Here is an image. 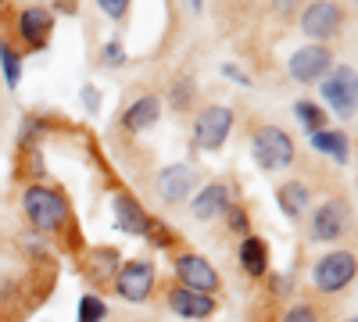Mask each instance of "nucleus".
I'll use <instances>...</instances> for the list:
<instances>
[{"instance_id":"f257e3e1","label":"nucleus","mask_w":358,"mask_h":322,"mask_svg":"<svg viewBox=\"0 0 358 322\" xmlns=\"http://www.w3.org/2000/svg\"><path fill=\"white\" fill-rule=\"evenodd\" d=\"M22 215L29 219V226L36 233H62L72 219L65 193L47 183H33L22 190Z\"/></svg>"},{"instance_id":"f03ea898","label":"nucleus","mask_w":358,"mask_h":322,"mask_svg":"<svg viewBox=\"0 0 358 322\" xmlns=\"http://www.w3.org/2000/svg\"><path fill=\"white\" fill-rule=\"evenodd\" d=\"M251 158L262 172H287L297 161L294 136L280 126H258L251 133Z\"/></svg>"},{"instance_id":"7ed1b4c3","label":"nucleus","mask_w":358,"mask_h":322,"mask_svg":"<svg viewBox=\"0 0 358 322\" xmlns=\"http://www.w3.org/2000/svg\"><path fill=\"white\" fill-rule=\"evenodd\" d=\"M172 269H176V283L194 290V294L215 298L219 290H222V276L215 272L212 261H208L204 254H197V251H179L172 258Z\"/></svg>"},{"instance_id":"20e7f679","label":"nucleus","mask_w":358,"mask_h":322,"mask_svg":"<svg viewBox=\"0 0 358 322\" xmlns=\"http://www.w3.org/2000/svg\"><path fill=\"white\" fill-rule=\"evenodd\" d=\"M355 272H358L355 251H330L312 265V286L319 290V294L334 298V294H344V290L355 283Z\"/></svg>"},{"instance_id":"39448f33","label":"nucleus","mask_w":358,"mask_h":322,"mask_svg":"<svg viewBox=\"0 0 358 322\" xmlns=\"http://www.w3.org/2000/svg\"><path fill=\"white\" fill-rule=\"evenodd\" d=\"M319 94L322 101L337 111V119H355L358 111V75H355V65H334L326 72V79L319 82Z\"/></svg>"},{"instance_id":"423d86ee","label":"nucleus","mask_w":358,"mask_h":322,"mask_svg":"<svg viewBox=\"0 0 358 322\" xmlns=\"http://www.w3.org/2000/svg\"><path fill=\"white\" fill-rule=\"evenodd\" d=\"M351 229V204L344 197H326L308 215V237L315 244H334Z\"/></svg>"},{"instance_id":"0eeeda50","label":"nucleus","mask_w":358,"mask_h":322,"mask_svg":"<svg viewBox=\"0 0 358 322\" xmlns=\"http://www.w3.org/2000/svg\"><path fill=\"white\" fill-rule=\"evenodd\" d=\"M155 279H158L155 261L151 258H133V261H126V265L115 272L111 283H115V294L122 301L143 305V301H151V294H155Z\"/></svg>"},{"instance_id":"6e6552de","label":"nucleus","mask_w":358,"mask_h":322,"mask_svg":"<svg viewBox=\"0 0 358 322\" xmlns=\"http://www.w3.org/2000/svg\"><path fill=\"white\" fill-rule=\"evenodd\" d=\"M233 133V108L208 104L194 115V147L197 151H219Z\"/></svg>"},{"instance_id":"1a4fd4ad","label":"nucleus","mask_w":358,"mask_h":322,"mask_svg":"<svg viewBox=\"0 0 358 322\" xmlns=\"http://www.w3.org/2000/svg\"><path fill=\"white\" fill-rule=\"evenodd\" d=\"M334 68V50L322 47V43H308V47H297L287 61V72L294 82L301 86H312V82H322L326 72Z\"/></svg>"},{"instance_id":"9d476101","label":"nucleus","mask_w":358,"mask_h":322,"mask_svg":"<svg viewBox=\"0 0 358 322\" xmlns=\"http://www.w3.org/2000/svg\"><path fill=\"white\" fill-rule=\"evenodd\" d=\"M348 22V11L341 4H330V0H322V4H308L301 11V33L312 40V43H322L341 36V29Z\"/></svg>"},{"instance_id":"9b49d317","label":"nucleus","mask_w":358,"mask_h":322,"mask_svg":"<svg viewBox=\"0 0 358 322\" xmlns=\"http://www.w3.org/2000/svg\"><path fill=\"white\" fill-rule=\"evenodd\" d=\"M194 186H197V172L179 161V165H165L158 175H155V193L165 200V204H183L194 197Z\"/></svg>"},{"instance_id":"f8f14e48","label":"nucleus","mask_w":358,"mask_h":322,"mask_svg":"<svg viewBox=\"0 0 358 322\" xmlns=\"http://www.w3.org/2000/svg\"><path fill=\"white\" fill-rule=\"evenodd\" d=\"M158 119H162V97L158 94H140L136 101L126 104L118 126H122V133H129V136H140L147 129H155Z\"/></svg>"},{"instance_id":"ddd939ff","label":"nucleus","mask_w":358,"mask_h":322,"mask_svg":"<svg viewBox=\"0 0 358 322\" xmlns=\"http://www.w3.org/2000/svg\"><path fill=\"white\" fill-rule=\"evenodd\" d=\"M15 29L29 50H43L50 43V33H54V15L47 8H22L15 18Z\"/></svg>"},{"instance_id":"4468645a","label":"nucleus","mask_w":358,"mask_h":322,"mask_svg":"<svg viewBox=\"0 0 358 322\" xmlns=\"http://www.w3.org/2000/svg\"><path fill=\"white\" fill-rule=\"evenodd\" d=\"M111 219H115V229L118 233H126V237H143L147 219H151V215L143 212V204L133 193L115 190V197H111Z\"/></svg>"},{"instance_id":"2eb2a0df","label":"nucleus","mask_w":358,"mask_h":322,"mask_svg":"<svg viewBox=\"0 0 358 322\" xmlns=\"http://www.w3.org/2000/svg\"><path fill=\"white\" fill-rule=\"evenodd\" d=\"M233 200V190L226 183H208L201 186L194 197H190V215L197 222H212V219H222V212L229 208Z\"/></svg>"},{"instance_id":"dca6fc26","label":"nucleus","mask_w":358,"mask_h":322,"mask_svg":"<svg viewBox=\"0 0 358 322\" xmlns=\"http://www.w3.org/2000/svg\"><path fill=\"white\" fill-rule=\"evenodd\" d=\"M165 305L179 315V319H212L215 315V298H204V294H194V290L172 283L169 294H165Z\"/></svg>"},{"instance_id":"f3484780","label":"nucleus","mask_w":358,"mask_h":322,"mask_svg":"<svg viewBox=\"0 0 358 322\" xmlns=\"http://www.w3.org/2000/svg\"><path fill=\"white\" fill-rule=\"evenodd\" d=\"M276 200H280V212L297 222L312 212V186L301 183V180H287V183L276 186Z\"/></svg>"},{"instance_id":"a211bd4d","label":"nucleus","mask_w":358,"mask_h":322,"mask_svg":"<svg viewBox=\"0 0 358 322\" xmlns=\"http://www.w3.org/2000/svg\"><path fill=\"white\" fill-rule=\"evenodd\" d=\"M236 261H241L244 276H251V279L268 276V244L262 237H244L241 247H236Z\"/></svg>"},{"instance_id":"6ab92c4d","label":"nucleus","mask_w":358,"mask_h":322,"mask_svg":"<svg viewBox=\"0 0 358 322\" xmlns=\"http://www.w3.org/2000/svg\"><path fill=\"white\" fill-rule=\"evenodd\" d=\"M312 147L326 158H334L337 165H348L351 161V136L344 129H322V133H312Z\"/></svg>"},{"instance_id":"aec40b11","label":"nucleus","mask_w":358,"mask_h":322,"mask_svg":"<svg viewBox=\"0 0 358 322\" xmlns=\"http://www.w3.org/2000/svg\"><path fill=\"white\" fill-rule=\"evenodd\" d=\"M86 269H90V279H94V283H108V279H115V272H118V251H111V247H97L94 254L86 258Z\"/></svg>"},{"instance_id":"412c9836","label":"nucleus","mask_w":358,"mask_h":322,"mask_svg":"<svg viewBox=\"0 0 358 322\" xmlns=\"http://www.w3.org/2000/svg\"><path fill=\"white\" fill-rule=\"evenodd\" d=\"M194 101H197V82H194V75H187V72L176 75L172 86H169V104H172V111H190Z\"/></svg>"},{"instance_id":"4be33fe9","label":"nucleus","mask_w":358,"mask_h":322,"mask_svg":"<svg viewBox=\"0 0 358 322\" xmlns=\"http://www.w3.org/2000/svg\"><path fill=\"white\" fill-rule=\"evenodd\" d=\"M0 72H4L8 90H18V82H22V50H15L4 36H0Z\"/></svg>"},{"instance_id":"5701e85b","label":"nucleus","mask_w":358,"mask_h":322,"mask_svg":"<svg viewBox=\"0 0 358 322\" xmlns=\"http://www.w3.org/2000/svg\"><path fill=\"white\" fill-rule=\"evenodd\" d=\"M294 119L308 129V136H312V133H322V129H330V126H326V111H322L315 101H297V104H294Z\"/></svg>"},{"instance_id":"b1692460","label":"nucleus","mask_w":358,"mask_h":322,"mask_svg":"<svg viewBox=\"0 0 358 322\" xmlns=\"http://www.w3.org/2000/svg\"><path fill=\"white\" fill-rule=\"evenodd\" d=\"M222 219H226V226H229V233H236V237H251V219H248V208L241 200H229V208L222 212Z\"/></svg>"},{"instance_id":"393cba45","label":"nucleus","mask_w":358,"mask_h":322,"mask_svg":"<svg viewBox=\"0 0 358 322\" xmlns=\"http://www.w3.org/2000/svg\"><path fill=\"white\" fill-rule=\"evenodd\" d=\"M108 319V305L97 294H83L79 298V322H104Z\"/></svg>"},{"instance_id":"a878e982","label":"nucleus","mask_w":358,"mask_h":322,"mask_svg":"<svg viewBox=\"0 0 358 322\" xmlns=\"http://www.w3.org/2000/svg\"><path fill=\"white\" fill-rule=\"evenodd\" d=\"M143 240H151L155 247H172V240H176V233L165 226V222H158V219H147V229H143Z\"/></svg>"},{"instance_id":"bb28decb","label":"nucleus","mask_w":358,"mask_h":322,"mask_svg":"<svg viewBox=\"0 0 358 322\" xmlns=\"http://www.w3.org/2000/svg\"><path fill=\"white\" fill-rule=\"evenodd\" d=\"M101 61H104L108 68H122V65H126V47H122V40H108L104 50H101Z\"/></svg>"},{"instance_id":"cd10ccee","label":"nucleus","mask_w":358,"mask_h":322,"mask_svg":"<svg viewBox=\"0 0 358 322\" xmlns=\"http://www.w3.org/2000/svg\"><path fill=\"white\" fill-rule=\"evenodd\" d=\"M280 322H319V315H315L312 305H294L280 315Z\"/></svg>"},{"instance_id":"c85d7f7f","label":"nucleus","mask_w":358,"mask_h":322,"mask_svg":"<svg viewBox=\"0 0 358 322\" xmlns=\"http://www.w3.org/2000/svg\"><path fill=\"white\" fill-rule=\"evenodd\" d=\"M97 4H101V11L108 18H118V22L129 15V0H97Z\"/></svg>"},{"instance_id":"c756f323","label":"nucleus","mask_w":358,"mask_h":322,"mask_svg":"<svg viewBox=\"0 0 358 322\" xmlns=\"http://www.w3.org/2000/svg\"><path fill=\"white\" fill-rule=\"evenodd\" d=\"M83 104L90 108V111H101V94H97V86H83Z\"/></svg>"},{"instance_id":"7c9ffc66","label":"nucleus","mask_w":358,"mask_h":322,"mask_svg":"<svg viewBox=\"0 0 358 322\" xmlns=\"http://www.w3.org/2000/svg\"><path fill=\"white\" fill-rule=\"evenodd\" d=\"M268 290H273V298H283V294H290V279L287 276H273L268 279Z\"/></svg>"},{"instance_id":"2f4dec72","label":"nucleus","mask_w":358,"mask_h":322,"mask_svg":"<svg viewBox=\"0 0 358 322\" xmlns=\"http://www.w3.org/2000/svg\"><path fill=\"white\" fill-rule=\"evenodd\" d=\"M222 75H229V79H236V82H248V75H244L241 68H233V65H222Z\"/></svg>"},{"instance_id":"473e14b6","label":"nucleus","mask_w":358,"mask_h":322,"mask_svg":"<svg viewBox=\"0 0 358 322\" xmlns=\"http://www.w3.org/2000/svg\"><path fill=\"white\" fill-rule=\"evenodd\" d=\"M348 322H355V319H348Z\"/></svg>"}]
</instances>
